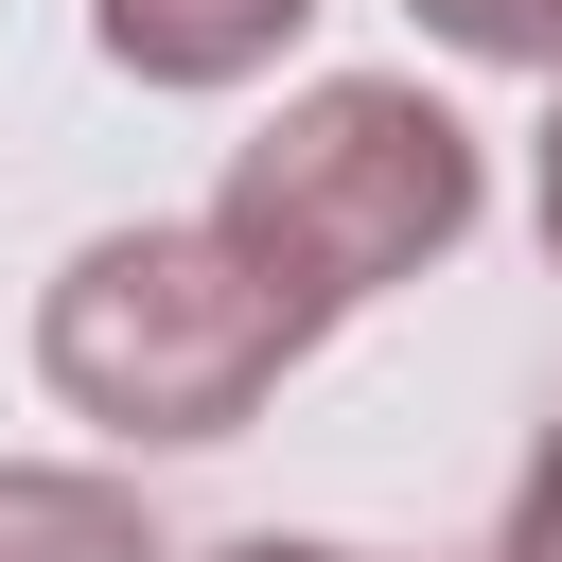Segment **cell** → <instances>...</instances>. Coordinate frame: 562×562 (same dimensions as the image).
<instances>
[{
  "label": "cell",
  "instance_id": "ba28073f",
  "mask_svg": "<svg viewBox=\"0 0 562 562\" xmlns=\"http://www.w3.org/2000/svg\"><path fill=\"white\" fill-rule=\"evenodd\" d=\"M544 263H562V88H544Z\"/></svg>",
  "mask_w": 562,
  "mask_h": 562
},
{
  "label": "cell",
  "instance_id": "8992f818",
  "mask_svg": "<svg viewBox=\"0 0 562 562\" xmlns=\"http://www.w3.org/2000/svg\"><path fill=\"white\" fill-rule=\"evenodd\" d=\"M492 562H562V422L527 439V474H509V544Z\"/></svg>",
  "mask_w": 562,
  "mask_h": 562
},
{
  "label": "cell",
  "instance_id": "5b68a950",
  "mask_svg": "<svg viewBox=\"0 0 562 562\" xmlns=\"http://www.w3.org/2000/svg\"><path fill=\"white\" fill-rule=\"evenodd\" d=\"M439 53H474V70H544L562 88V0H404Z\"/></svg>",
  "mask_w": 562,
  "mask_h": 562
},
{
  "label": "cell",
  "instance_id": "277c9868",
  "mask_svg": "<svg viewBox=\"0 0 562 562\" xmlns=\"http://www.w3.org/2000/svg\"><path fill=\"white\" fill-rule=\"evenodd\" d=\"M0 562H176L158 509L123 474H70V457H0Z\"/></svg>",
  "mask_w": 562,
  "mask_h": 562
},
{
  "label": "cell",
  "instance_id": "6da1fadb",
  "mask_svg": "<svg viewBox=\"0 0 562 562\" xmlns=\"http://www.w3.org/2000/svg\"><path fill=\"white\" fill-rule=\"evenodd\" d=\"M316 351V316L281 281H246V246L211 211H158V228H105L70 246V281L35 299V369L70 422L140 439V457H193V439H246L281 404V369Z\"/></svg>",
  "mask_w": 562,
  "mask_h": 562
},
{
  "label": "cell",
  "instance_id": "7a4b0ae2",
  "mask_svg": "<svg viewBox=\"0 0 562 562\" xmlns=\"http://www.w3.org/2000/svg\"><path fill=\"white\" fill-rule=\"evenodd\" d=\"M474 193H492V158H474V123H457L439 88H404V70H334V88H299V105L228 158L211 228L246 246V281H281V299L334 334L351 299L457 263Z\"/></svg>",
  "mask_w": 562,
  "mask_h": 562
},
{
  "label": "cell",
  "instance_id": "52a82bcc",
  "mask_svg": "<svg viewBox=\"0 0 562 562\" xmlns=\"http://www.w3.org/2000/svg\"><path fill=\"white\" fill-rule=\"evenodd\" d=\"M211 562H369V544H281V527H246V544H211Z\"/></svg>",
  "mask_w": 562,
  "mask_h": 562
},
{
  "label": "cell",
  "instance_id": "3957f363",
  "mask_svg": "<svg viewBox=\"0 0 562 562\" xmlns=\"http://www.w3.org/2000/svg\"><path fill=\"white\" fill-rule=\"evenodd\" d=\"M88 35L123 88H246L316 35V0H88Z\"/></svg>",
  "mask_w": 562,
  "mask_h": 562
}]
</instances>
